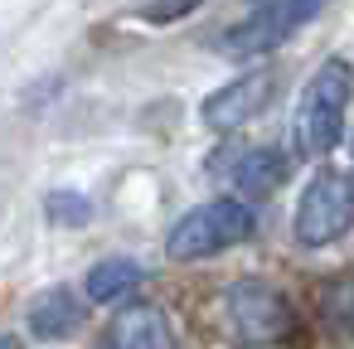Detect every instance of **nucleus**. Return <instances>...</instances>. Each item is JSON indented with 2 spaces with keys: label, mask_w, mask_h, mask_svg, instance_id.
<instances>
[{
  "label": "nucleus",
  "mask_w": 354,
  "mask_h": 349,
  "mask_svg": "<svg viewBox=\"0 0 354 349\" xmlns=\"http://www.w3.org/2000/svg\"><path fill=\"white\" fill-rule=\"evenodd\" d=\"M291 228L306 247H325L354 228V185L339 170H315L296 199Z\"/></svg>",
  "instance_id": "3"
},
{
  "label": "nucleus",
  "mask_w": 354,
  "mask_h": 349,
  "mask_svg": "<svg viewBox=\"0 0 354 349\" xmlns=\"http://www.w3.org/2000/svg\"><path fill=\"white\" fill-rule=\"evenodd\" d=\"M199 6H204V0H141L136 15H141L146 25H175V20L194 15Z\"/></svg>",
  "instance_id": "11"
},
{
  "label": "nucleus",
  "mask_w": 354,
  "mask_h": 349,
  "mask_svg": "<svg viewBox=\"0 0 354 349\" xmlns=\"http://www.w3.org/2000/svg\"><path fill=\"white\" fill-rule=\"evenodd\" d=\"M44 209H49V218H59V223H83V218H88V199H83V194H68V189L49 194Z\"/></svg>",
  "instance_id": "12"
},
{
  "label": "nucleus",
  "mask_w": 354,
  "mask_h": 349,
  "mask_svg": "<svg viewBox=\"0 0 354 349\" xmlns=\"http://www.w3.org/2000/svg\"><path fill=\"white\" fill-rule=\"evenodd\" d=\"M354 97V68L344 59H325L310 83L296 97V117H291V141L306 160H320L339 146L344 136V112Z\"/></svg>",
  "instance_id": "1"
},
{
  "label": "nucleus",
  "mask_w": 354,
  "mask_h": 349,
  "mask_svg": "<svg viewBox=\"0 0 354 349\" xmlns=\"http://www.w3.org/2000/svg\"><path fill=\"white\" fill-rule=\"evenodd\" d=\"M107 349H170V320L156 305H131L112 320Z\"/></svg>",
  "instance_id": "8"
},
{
  "label": "nucleus",
  "mask_w": 354,
  "mask_h": 349,
  "mask_svg": "<svg viewBox=\"0 0 354 349\" xmlns=\"http://www.w3.org/2000/svg\"><path fill=\"white\" fill-rule=\"evenodd\" d=\"M78 325V301L73 291H44L35 305H30V330L39 339H54V334H68Z\"/></svg>",
  "instance_id": "10"
},
{
  "label": "nucleus",
  "mask_w": 354,
  "mask_h": 349,
  "mask_svg": "<svg viewBox=\"0 0 354 349\" xmlns=\"http://www.w3.org/2000/svg\"><path fill=\"white\" fill-rule=\"evenodd\" d=\"M315 10H320V0H262V6H257L243 25H228V30L218 35V49H223L228 59L272 54V49L286 44Z\"/></svg>",
  "instance_id": "4"
},
{
  "label": "nucleus",
  "mask_w": 354,
  "mask_h": 349,
  "mask_svg": "<svg viewBox=\"0 0 354 349\" xmlns=\"http://www.w3.org/2000/svg\"><path fill=\"white\" fill-rule=\"evenodd\" d=\"M228 310H233V330L243 339H277L286 334V301L267 286V281H243L228 291Z\"/></svg>",
  "instance_id": "7"
},
{
  "label": "nucleus",
  "mask_w": 354,
  "mask_h": 349,
  "mask_svg": "<svg viewBox=\"0 0 354 349\" xmlns=\"http://www.w3.org/2000/svg\"><path fill=\"white\" fill-rule=\"evenodd\" d=\"M252 228H257L252 204H243V199H233V194H228V199H209V204L189 209V214L170 228L165 252H170L175 262H199V257L228 252L233 243H248Z\"/></svg>",
  "instance_id": "2"
},
{
  "label": "nucleus",
  "mask_w": 354,
  "mask_h": 349,
  "mask_svg": "<svg viewBox=\"0 0 354 349\" xmlns=\"http://www.w3.org/2000/svg\"><path fill=\"white\" fill-rule=\"evenodd\" d=\"M272 83H277L272 68H248V73H238L233 83H223L218 93L204 97V107H199L204 126H209V131H238L243 122H252V117L267 107Z\"/></svg>",
  "instance_id": "5"
},
{
  "label": "nucleus",
  "mask_w": 354,
  "mask_h": 349,
  "mask_svg": "<svg viewBox=\"0 0 354 349\" xmlns=\"http://www.w3.org/2000/svg\"><path fill=\"white\" fill-rule=\"evenodd\" d=\"M214 175L238 189V194H272L286 175H291V160L277 151V146H228L214 155Z\"/></svg>",
  "instance_id": "6"
},
{
  "label": "nucleus",
  "mask_w": 354,
  "mask_h": 349,
  "mask_svg": "<svg viewBox=\"0 0 354 349\" xmlns=\"http://www.w3.org/2000/svg\"><path fill=\"white\" fill-rule=\"evenodd\" d=\"M0 349H15V339H0Z\"/></svg>",
  "instance_id": "13"
},
{
  "label": "nucleus",
  "mask_w": 354,
  "mask_h": 349,
  "mask_svg": "<svg viewBox=\"0 0 354 349\" xmlns=\"http://www.w3.org/2000/svg\"><path fill=\"white\" fill-rule=\"evenodd\" d=\"M131 286H141V267H136L131 257H107V262H97V267L83 276L88 301H117V296H127Z\"/></svg>",
  "instance_id": "9"
}]
</instances>
